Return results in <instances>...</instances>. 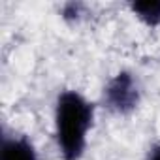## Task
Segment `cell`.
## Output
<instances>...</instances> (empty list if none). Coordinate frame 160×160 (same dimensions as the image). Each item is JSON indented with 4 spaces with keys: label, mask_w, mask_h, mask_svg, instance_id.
I'll list each match as a JSON object with an SVG mask.
<instances>
[{
    "label": "cell",
    "mask_w": 160,
    "mask_h": 160,
    "mask_svg": "<svg viewBox=\"0 0 160 160\" xmlns=\"http://www.w3.org/2000/svg\"><path fill=\"white\" fill-rule=\"evenodd\" d=\"M149 160H160V147H154V149H152Z\"/></svg>",
    "instance_id": "obj_5"
},
{
    "label": "cell",
    "mask_w": 160,
    "mask_h": 160,
    "mask_svg": "<svg viewBox=\"0 0 160 160\" xmlns=\"http://www.w3.org/2000/svg\"><path fill=\"white\" fill-rule=\"evenodd\" d=\"M57 141L64 160H77L83 154L87 132L92 124V106L73 91L62 92L57 102Z\"/></svg>",
    "instance_id": "obj_1"
},
{
    "label": "cell",
    "mask_w": 160,
    "mask_h": 160,
    "mask_svg": "<svg viewBox=\"0 0 160 160\" xmlns=\"http://www.w3.org/2000/svg\"><path fill=\"white\" fill-rule=\"evenodd\" d=\"M132 10L147 25L160 23V0H156V2H136L132 4Z\"/></svg>",
    "instance_id": "obj_4"
},
{
    "label": "cell",
    "mask_w": 160,
    "mask_h": 160,
    "mask_svg": "<svg viewBox=\"0 0 160 160\" xmlns=\"http://www.w3.org/2000/svg\"><path fill=\"white\" fill-rule=\"evenodd\" d=\"M2 160H36V151L25 138L4 139Z\"/></svg>",
    "instance_id": "obj_3"
},
{
    "label": "cell",
    "mask_w": 160,
    "mask_h": 160,
    "mask_svg": "<svg viewBox=\"0 0 160 160\" xmlns=\"http://www.w3.org/2000/svg\"><path fill=\"white\" fill-rule=\"evenodd\" d=\"M138 100H139L138 87L130 73L122 72L109 81L106 89V102L109 104L111 109L119 113H128L138 106Z\"/></svg>",
    "instance_id": "obj_2"
}]
</instances>
